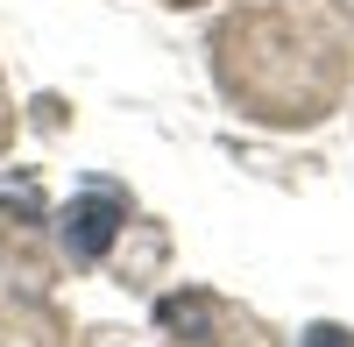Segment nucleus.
<instances>
[{"label": "nucleus", "mask_w": 354, "mask_h": 347, "mask_svg": "<svg viewBox=\"0 0 354 347\" xmlns=\"http://www.w3.org/2000/svg\"><path fill=\"white\" fill-rule=\"evenodd\" d=\"M298 347H354V333H347V326H312Z\"/></svg>", "instance_id": "nucleus-2"}, {"label": "nucleus", "mask_w": 354, "mask_h": 347, "mask_svg": "<svg viewBox=\"0 0 354 347\" xmlns=\"http://www.w3.org/2000/svg\"><path fill=\"white\" fill-rule=\"evenodd\" d=\"M121 220H128V206H121L113 191L71 198V213H64V248H71V263H100V255L113 248V234H121Z\"/></svg>", "instance_id": "nucleus-1"}]
</instances>
